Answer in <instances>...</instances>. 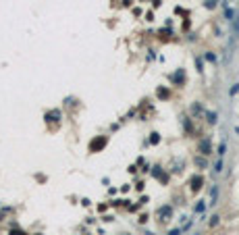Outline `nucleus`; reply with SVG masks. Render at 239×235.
I'll return each instance as SVG.
<instances>
[{"label":"nucleus","mask_w":239,"mask_h":235,"mask_svg":"<svg viewBox=\"0 0 239 235\" xmlns=\"http://www.w3.org/2000/svg\"><path fill=\"white\" fill-rule=\"evenodd\" d=\"M200 152L204 154V156H208V154L212 152V146H210V138H204L202 142H200Z\"/></svg>","instance_id":"f257e3e1"},{"label":"nucleus","mask_w":239,"mask_h":235,"mask_svg":"<svg viewBox=\"0 0 239 235\" xmlns=\"http://www.w3.org/2000/svg\"><path fill=\"white\" fill-rule=\"evenodd\" d=\"M235 17H237V15H235V11H233L231 7H227V8H225V19L233 23V19H235Z\"/></svg>","instance_id":"f03ea898"},{"label":"nucleus","mask_w":239,"mask_h":235,"mask_svg":"<svg viewBox=\"0 0 239 235\" xmlns=\"http://www.w3.org/2000/svg\"><path fill=\"white\" fill-rule=\"evenodd\" d=\"M216 200H219V187L214 185L210 189V204H216Z\"/></svg>","instance_id":"7ed1b4c3"},{"label":"nucleus","mask_w":239,"mask_h":235,"mask_svg":"<svg viewBox=\"0 0 239 235\" xmlns=\"http://www.w3.org/2000/svg\"><path fill=\"white\" fill-rule=\"evenodd\" d=\"M206 119H208V123H216V121H219V115H216V112H212V111H208L206 112Z\"/></svg>","instance_id":"20e7f679"},{"label":"nucleus","mask_w":239,"mask_h":235,"mask_svg":"<svg viewBox=\"0 0 239 235\" xmlns=\"http://www.w3.org/2000/svg\"><path fill=\"white\" fill-rule=\"evenodd\" d=\"M233 38H239V17L233 19Z\"/></svg>","instance_id":"39448f33"},{"label":"nucleus","mask_w":239,"mask_h":235,"mask_svg":"<svg viewBox=\"0 0 239 235\" xmlns=\"http://www.w3.org/2000/svg\"><path fill=\"white\" fill-rule=\"evenodd\" d=\"M225 152H227V142L223 139V142L219 144V158H223V156H225Z\"/></svg>","instance_id":"423d86ee"},{"label":"nucleus","mask_w":239,"mask_h":235,"mask_svg":"<svg viewBox=\"0 0 239 235\" xmlns=\"http://www.w3.org/2000/svg\"><path fill=\"white\" fill-rule=\"evenodd\" d=\"M206 61H208V62H216L219 58H216V54H214V52H206Z\"/></svg>","instance_id":"0eeeda50"},{"label":"nucleus","mask_w":239,"mask_h":235,"mask_svg":"<svg viewBox=\"0 0 239 235\" xmlns=\"http://www.w3.org/2000/svg\"><path fill=\"white\" fill-rule=\"evenodd\" d=\"M196 67H198V71H200V73L204 71V61H202V56H198V58H196Z\"/></svg>","instance_id":"6e6552de"},{"label":"nucleus","mask_w":239,"mask_h":235,"mask_svg":"<svg viewBox=\"0 0 239 235\" xmlns=\"http://www.w3.org/2000/svg\"><path fill=\"white\" fill-rule=\"evenodd\" d=\"M204 210H206V204H204V202H198V204H196V212H198V215H202Z\"/></svg>","instance_id":"1a4fd4ad"},{"label":"nucleus","mask_w":239,"mask_h":235,"mask_svg":"<svg viewBox=\"0 0 239 235\" xmlns=\"http://www.w3.org/2000/svg\"><path fill=\"white\" fill-rule=\"evenodd\" d=\"M219 219H220L219 215H212V219H210V223H208V225H210V227H216V225H219Z\"/></svg>","instance_id":"9d476101"},{"label":"nucleus","mask_w":239,"mask_h":235,"mask_svg":"<svg viewBox=\"0 0 239 235\" xmlns=\"http://www.w3.org/2000/svg\"><path fill=\"white\" fill-rule=\"evenodd\" d=\"M214 171H216V173H220V171H223V158H219L216 162H214Z\"/></svg>","instance_id":"9b49d317"},{"label":"nucleus","mask_w":239,"mask_h":235,"mask_svg":"<svg viewBox=\"0 0 239 235\" xmlns=\"http://www.w3.org/2000/svg\"><path fill=\"white\" fill-rule=\"evenodd\" d=\"M191 183H193V185H191L193 189H200V187H202V177H198V179H193Z\"/></svg>","instance_id":"f8f14e48"},{"label":"nucleus","mask_w":239,"mask_h":235,"mask_svg":"<svg viewBox=\"0 0 239 235\" xmlns=\"http://www.w3.org/2000/svg\"><path fill=\"white\" fill-rule=\"evenodd\" d=\"M160 215H164V216H171V206H164L162 210H160Z\"/></svg>","instance_id":"ddd939ff"},{"label":"nucleus","mask_w":239,"mask_h":235,"mask_svg":"<svg viewBox=\"0 0 239 235\" xmlns=\"http://www.w3.org/2000/svg\"><path fill=\"white\" fill-rule=\"evenodd\" d=\"M237 92H239V83H235V85H233L231 90H229V94H231V96H235Z\"/></svg>","instance_id":"4468645a"},{"label":"nucleus","mask_w":239,"mask_h":235,"mask_svg":"<svg viewBox=\"0 0 239 235\" xmlns=\"http://www.w3.org/2000/svg\"><path fill=\"white\" fill-rule=\"evenodd\" d=\"M216 2H219V0H208V2H206V8H214Z\"/></svg>","instance_id":"2eb2a0df"},{"label":"nucleus","mask_w":239,"mask_h":235,"mask_svg":"<svg viewBox=\"0 0 239 235\" xmlns=\"http://www.w3.org/2000/svg\"><path fill=\"white\" fill-rule=\"evenodd\" d=\"M196 165L204 169V166H206V160H204V158H200V156H198V158H196Z\"/></svg>","instance_id":"dca6fc26"},{"label":"nucleus","mask_w":239,"mask_h":235,"mask_svg":"<svg viewBox=\"0 0 239 235\" xmlns=\"http://www.w3.org/2000/svg\"><path fill=\"white\" fill-rule=\"evenodd\" d=\"M191 112H202V106H200V104H193V106H191Z\"/></svg>","instance_id":"f3484780"},{"label":"nucleus","mask_w":239,"mask_h":235,"mask_svg":"<svg viewBox=\"0 0 239 235\" xmlns=\"http://www.w3.org/2000/svg\"><path fill=\"white\" fill-rule=\"evenodd\" d=\"M181 233H183V229L179 227V229H173V231H171V233H169V235H181Z\"/></svg>","instance_id":"a211bd4d"},{"label":"nucleus","mask_w":239,"mask_h":235,"mask_svg":"<svg viewBox=\"0 0 239 235\" xmlns=\"http://www.w3.org/2000/svg\"><path fill=\"white\" fill-rule=\"evenodd\" d=\"M235 131H237V133H239V127H235Z\"/></svg>","instance_id":"6ab92c4d"}]
</instances>
